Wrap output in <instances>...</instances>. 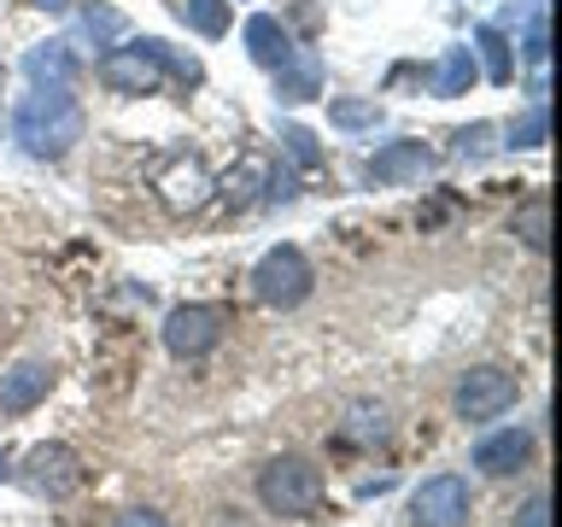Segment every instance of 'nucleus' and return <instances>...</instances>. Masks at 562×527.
<instances>
[{"instance_id":"obj_1","label":"nucleus","mask_w":562,"mask_h":527,"mask_svg":"<svg viewBox=\"0 0 562 527\" xmlns=\"http://www.w3.org/2000/svg\"><path fill=\"white\" fill-rule=\"evenodd\" d=\"M12 135L30 158H65L82 141V105L70 88H30L12 112Z\"/></svg>"},{"instance_id":"obj_2","label":"nucleus","mask_w":562,"mask_h":527,"mask_svg":"<svg viewBox=\"0 0 562 527\" xmlns=\"http://www.w3.org/2000/svg\"><path fill=\"white\" fill-rule=\"evenodd\" d=\"M328 498V481H323V469L311 463V457H293V451H281L270 457V463L258 469V504L270 509V516H311L316 504Z\"/></svg>"},{"instance_id":"obj_3","label":"nucleus","mask_w":562,"mask_h":527,"mask_svg":"<svg viewBox=\"0 0 562 527\" xmlns=\"http://www.w3.org/2000/svg\"><path fill=\"white\" fill-rule=\"evenodd\" d=\"M311 258L299 253V246H270L258 264H252V293L263 299V305H276V311H293V305H305L311 299Z\"/></svg>"},{"instance_id":"obj_4","label":"nucleus","mask_w":562,"mask_h":527,"mask_svg":"<svg viewBox=\"0 0 562 527\" xmlns=\"http://www.w3.org/2000/svg\"><path fill=\"white\" fill-rule=\"evenodd\" d=\"M516 399H521V375H509V369H498V363L469 369V375L451 386V411L463 422H492V416H504Z\"/></svg>"},{"instance_id":"obj_5","label":"nucleus","mask_w":562,"mask_h":527,"mask_svg":"<svg viewBox=\"0 0 562 527\" xmlns=\"http://www.w3.org/2000/svg\"><path fill=\"white\" fill-rule=\"evenodd\" d=\"M228 328H235L228 305H176L165 316V351L170 358H205L211 346H223Z\"/></svg>"},{"instance_id":"obj_6","label":"nucleus","mask_w":562,"mask_h":527,"mask_svg":"<svg viewBox=\"0 0 562 527\" xmlns=\"http://www.w3.org/2000/svg\"><path fill=\"white\" fill-rule=\"evenodd\" d=\"M100 88H112V94H158V82H165V65H158L153 42L140 35V42H123V47H105L100 65H94Z\"/></svg>"},{"instance_id":"obj_7","label":"nucleus","mask_w":562,"mask_h":527,"mask_svg":"<svg viewBox=\"0 0 562 527\" xmlns=\"http://www.w3.org/2000/svg\"><path fill=\"white\" fill-rule=\"evenodd\" d=\"M474 492L463 474H428L411 492V527H469Z\"/></svg>"},{"instance_id":"obj_8","label":"nucleus","mask_w":562,"mask_h":527,"mask_svg":"<svg viewBox=\"0 0 562 527\" xmlns=\"http://www.w3.org/2000/svg\"><path fill=\"white\" fill-rule=\"evenodd\" d=\"M24 481H30V492H42V498H70V492H82L88 469H82V457L70 446L47 439V446H35L24 457Z\"/></svg>"},{"instance_id":"obj_9","label":"nucleus","mask_w":562,"mask_h":527,"mask_svg":"<svg viewBox=\"0 0 562 527\" xmlns=\"http://www.w3.org/2000/svg\"><path fill=\"white\" fill-rule=\"evenodd\" d=\"M439 165L434 147H422V141H386L381 153H369L363 165V182L369 188H398V182H422Z\"/></svg>"},{"instance_id":"obj_10","label":"nucleus","mask_w":562,"mask_h":527,"mask_svg":"<svg viewBox=\"0 0 562 527\" xmlns=\"http://www.w3.org/2000/svg\"><path fill=\"white\" fill-rule=\"evenodd\" d=\"M527 457H533V434H527V428H504V434H486L481 446H474V469L492 474V481H504V474L527 469Z\"/></svg>"},{"instance_id":"obj_11","label":"nucleus","mask_w":562,"mask_h":527,"mask_svg":"<svg viewBox=\"0 0 562 527\" xmlns=\"http://www.w3.org/2000/svg\"><path fill=\"white\" fill-rule=\"evenodd\" d=\"M47 386H53V369L47 363H18L0 375V416H24L35 411V404L47 399Z\"/></svg>"},{"instance_id":"obj_12","label":"nucleus","mask_w":562,"mask_h":527,"mask_svg":"<svg viewBox=\"0 0 562 527\" xmlns=\"http://www.w3.org/2000/svg\"><path fill=\"white\" fill-rule=\"evenodd\" d=\"M24 77L35 88H77V53L70 42H35L24 53Z\"/></svg>"},{"instance_id":"obj_13","label":"nucleus","mask_w":562,"mask_h":527,"mask_svg":"<svg viewBox=\"0 0 562 527\" xmlns=\"http://www.w3.org/2000/svg\"><path fill=\"white\" fill-rule=\"evenodd\" d=\"M246 53H252V65L281 70V65L293 59V35H288V24H281V18H270V12H252V18H246Z\"/></svg>"},{"instance_id":"obj_14","label":"nucleus","mask_w":562,"mask_h":527,"mask_svg":"<svg viewBox=\"0 0 562 527\" xmlns=\"http://www.w3.org/2000/svg\"><path fill=\"white\" fill-rule=\"evenodd\" d=\"M211 176H205V165L200 158H176V165L158 176V193H165V205H176V211H193V205H205L211 200Z\"/></svg>"},{"instance_id":"obj_15","label":"nucleus","mask_w":562,"mask_h":527,"mask_svg":"<svg viewBox=\"0 0 562 527\" xmlns=\"http://www.w3.org/2000/svg\"><path fill=\"white\" fill-rule=\"evenodd\" d=\"M474 77H481V65H474V47H446L439 53V65L428 70V88L439 100H457V94H469Z\"/></svg>"},{"instance_id":"obj_16","label":"nucleus","mask_w":562,"mask_h":527,"mask_svg":"<svg viewBox=\"0 0 562 527\" xmlns=\"http://www.w3.org/2000/svg\"><path fill=\"white\" fill-rule=\"evenodd\" d=\"M474 65H486V82H516V53H509V35L498 24L474 30Z\"/></svg>"},{"instance_id":"obj_17","label":"nucleus","mask_w":562,"mask_h":527,"mask_svg":"<svg viewBox=\"0 0 562 527\" xmlns=\"http://www.w3.org/2000/svg\"><path fill=\"white\" fill-rule=\"evenodd\" d=\"M316 88H323V65H316L311 53H305V59L293 53V59L276 70V100H288V105H299V100H316Z\"/></svg>"},{"instance_id":"obj_18","label":"nucleus","mask_w":562,"mask_h":527,"mask_svg":"<svg viewBox=\"0 0 562 527\" xmlns=\"http://www.w3.org/2000/svg\"><path fill=\"white\" fill-rule=\"evenodd\" d=\"M176 18H182L188 30H200L205 42H217V35H228V24H235V7H228V0H176Z\"/></svg>"},{"instance_id":"obj_19","label":"nucleus","mask_w":562,"mask_h":527,"mask_svg":"<svg viewBox=\"0 0 562 527\" xmlns=\"http://www.w3.org/2000/svg\"><path fill=\"white\" fill-rule=\"evenodd\" d=\"M509 235H521L527 253H544V240H551V200H544V193H533V200H527V205L516 211Z\"/></svg>"},{"instance_id":"obj_20","label":"nucleus","mask_w":562,"mask_h":527,"mask_svg":"<svg viewBox=\"0 0 562 527\" xmlns=\"http://www.w3.org/2000/svg\"><path fill=\"white\" fill-rule=\"evenodd\" d=\"M77 30H82V42H94V47H112L117 35L130 30V18H123L117 7H105V0H94V7H82Z\"/></svg>"},{"instance_id":"obj_21","label":"nucleus","mask_w":562,"mask_h":527,"mask_svg":"<svg viewBox=\"0 0 562 527\" xmlns=\"http://www.w3.org/2000/svg\"><path fill=\"white\" fill-rule=\"evenodd\" d=\"M263 182H270V165H263L258 153H246V158H240V170H228V176H223V200H228V205H246Z\"/></svg>"},{"instance_id":"obj_22","label":"nucleus","mask_w":562,"mask_h":527,"mask_svg":"<svg viewBox=\"0 0 562 527\" xmlns=\"http://www.w3.org/2000/svg\"><path fill=\"white\" fill-rule=\"evenodd\" d=\"M328 123L334 130H375L381 100H328Z\"/></svg>"},{"instance_id":"obj_23","label":"nucleus","mask_w":562,"mask_h":527,"mask_svg":"<svg viewBox=\"0 0 562 527\" xmlns=\"http://www.w3.org/2000/svg\"><path fill=\"white\" fill-rule=\"evenodd\" d=\"M544 130H551V117H544V100H533V105H527V117L509 123V141H504V147H509V153L544 147Z\"/></svg>"},{"instance_id":"obj_24","label":"nucleus","mask_w":562,"mask_h":527,"mask_svg":"<svg viewBox=\"0 0 562 527\" xmlns=\"http://www.w3.org/2000/svg\"><path fill=\"white\" fill-rule=\"evenodd\" d=\"M147 42H153V53H158V65H165L170 77L182 82V88H193V82L205 77V65L193 59V53H182V47H170V42H158V35H147Z\"/></svg>"},{"instance_id":"obj_25","label":"nucleus","mask_w":562,"mask_h":527,"mask_svg":"<svg viewBox=\"0 0 562 527\" xmlns=\"http://www.w3.org/2000/svg\"><path fill=\"white\" fill-rule=\"evenodd\" d=\"M281 147H288V158H293L299 170H316V165H323V147H316V135L299 130V123H288V130H281Z\"/></svg>"},{"instance_id":"obj_26","label":"nucleus","mask_w":562,"mask_h":527,"mask_svg":"<svg viewBox=\"0 0 562 527\" xmlns=\"http://www.w3.org/2000/svg\"><path fill=\"white\" fill-rule=\"evenodd\" d=\"M521 59L544 70V59H551V47H544V0H533V18H527V35H521Z\"/></svg>"},{"instance_id":"obj_27","label":"nucleus","mask_w":562,"mask_h":527,"mask_svg":"<svg viewBox=\"0 0 562 527\" xmlns=\"http://www.w3.org/2000/svg\"><path fill=\"white\" fill-rule=\"evenodd\" d=\"M492 123H469V130H457V158H486L492 153Z\"/></svg>"},{"instance_id":"obj_28","label":"nucleus","mask_w":562,"mask_h":527,"mask_svg":"<svg viewBox=\"0 0 562 527\" xmlns=\"http://www.w3.org/2000/svg\"><path fill=\"white\" fill-rule=\"evenodd\" d=\"M112 527H170V522L158 516V509H123V516H117Z\"/></svg>"},{"instance_id":"obj_29","label":"nucleus","mask_w":562,"mask_h":527,"mask_svg":"<svg viewBox=\"0 0 562 527\" xmlns=\"http://www.w3.org/2000/svg\"><path fill=\"white\" fill-rule=\"evenodd\" d=\"M544 516H551V504H544V492H533V498H527V509H521V527H551Z\"/></svg>"},{"instance_id":"obj_30","label":"nucleus","mask_w":562,"mask_h":527,"mask_svg":"<svg viewBox=\"0 0 562 527\" xmlns=\"http://www.w3.org/2000/svg\"><path fill=\"white\" fill-rule=\"evenodd\" d=\"M30 7H47V12H65V0H30Z\"/></svg>"},{"instance_id":"obj_31","label":"nucleus","mask_w":562,"mask_h":527,"mask_svg":"<svg viewBox=\"0 0 562 527\" xmlns=\"http://www.w3.org/2000/svg\"><path fill=\"white\" fill-rule=\"evenodd\" d=\"M0 94H7V65H0Z\"/></svg>"},{"instance_id":"obj_32","label":"nucleus","mask_w":562,"mask_h":527,"mask_svg":"<svg viewBox=\"0 0 562 527\" xmlns=\"http://www.w3.org/2000/svg\"><path fill=\"white\" fill-rule=\"evenodd\" d=\"M7 474H12V469H7V457H0V481H7Z\"/></svg>"}]
</instances>
